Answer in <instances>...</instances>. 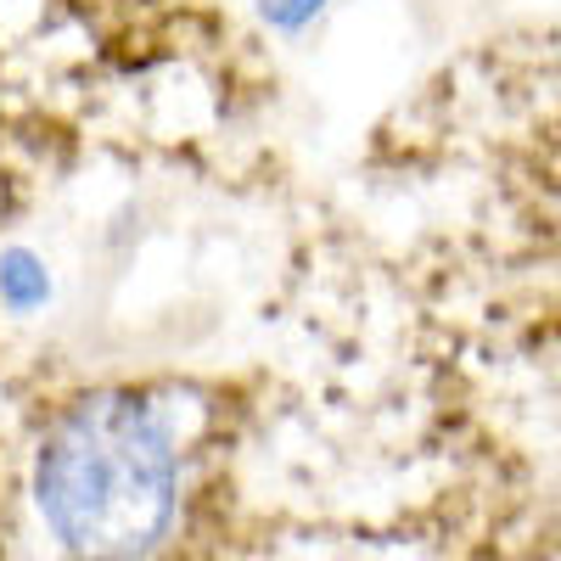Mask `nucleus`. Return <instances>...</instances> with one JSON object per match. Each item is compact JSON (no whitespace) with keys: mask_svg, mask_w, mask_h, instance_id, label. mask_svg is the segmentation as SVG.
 I'll return each mask as SVG.
<instances>
[{"mask_svg":"<svg viewBox=\"0 0 561 561\" xmlns=\"http://www.w3.org/2000/svg\"><path fill=\"white\" fill-rule=\"evenodd\" d=\"M174 427L124 388L84 393L51 415L34 455L39 517L79 556H152L180 523Z\"/></svg>","mask_w":561,"mask_h":561,"instance_id":"obj_1","label":"nucleus"}]
</instances>
